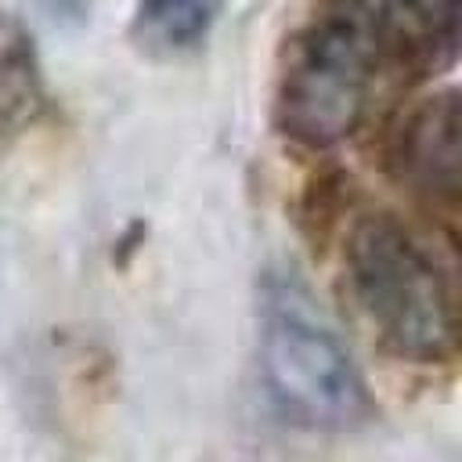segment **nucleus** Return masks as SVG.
Returning a JSON list of instances; mask_svg holds the SVG:
<instances>
[{
  "mask_svg": "<svg viewBox=\"0 0 462 462\" xmlns=\"http://www.w3.org/2000/svg\"><path fill=\"white\" fill-rule=\"evenodd\" d=\"M36 101V58L25 29L0 7V126L18 123Z\"/></svg>",
  "mask_w": 462,
  "mask_h": 462,
  "instance_id": "nucleus-7",
  "label": "nucleus"
},
{
  "mask_svg": "<svg viewBox=\"0 0 462 462\" xmlns=\"http://www.w3.org/2000/svg\"><path fill=\"white\" fill-rule=\"evenodd\" d=\"M379 22L361 4H339L300 43L285 87L282 126L303 144H332L361 119L379 61Z\"/></svg>",
  "mask_w": 462,
  "mask_h": 462,
  "instance_id": "nucleus-3",
  "label": "nucleus"
},
{
  "mask_svg": "<svg viewBox=\"0 0 462 462\" xmlns=\"http://www.w3.org/2000/svg\"><path fill=\"white\" fill-rule=\"evenodd\" d=\"M217 7L220 0H141L134 36L155 54L188 51L209 32Z\"/></svg>",
  "mask_w": 462,
  "mask_h": 462,
  "instance_id": "nucleus-6",
  "label": "nucleus"
},
{
  "mask_svg": "<svg viewBox=\"0 0 462 462\" xmlns=\"http://www.w3.org/2000/svg\"><path fill=\"white\" fill-rule=\"evenodd\" d=\"M379 40L404 65L437 72L462 54V0H383Z\"/></svg>",
  "mask_w": 462,
  "mask_h": 462,
  "instance_id": "nucleus-5",
  "label": "nucleus"
},
{
  "mask_svg": "<svg viewBox=\"0 0 462 462\" xmlns=\"http://www.w3.org/2000/svg\"><path fill=\"white\" fill-rule=\"evenodd\" d=\"M401 162L419 195L437 206H462V90L430 94L408 116Z\"/></svg>",
  "mask_w": 462,
  "mask_h": 462,
  "instance_id": "nucleus-4",
  "label": "nucleus"
},
{
  "mask_svg": "<svg viewBox=\"0 0 462 462\" xmlns=\"http://www.w3.org/2000/svg\"><path fill=\"white\" fill-rule=\"evenodd\" d=\"M260 365L278 408L303 426H350L368 408V390L350 350L292 289H271L267 296Z\"/></svg>",
  "mask_w": 462,
  "mask_h": 462,
  "instance_id": "nucleus-1",
  "label": "nucleus"
},
{
  "mask_svg": "<svg viewBox=\"0 0 462 462\" xmlns=\"http://www.w3.org/2000/svg\"><path fill=\"white\" fill-rule=\"evenodd\" d=\"M346 267L379 336L404 357H437L451 343L444 282L415 238L390 217H365L350 231Z\"/></svg>",
  "mask_w": 462,
  "mask_h": 462,
  "instance_id": "nucleus-2",
  "label": "nucleus"
}]
</instances>
